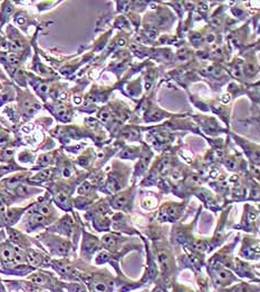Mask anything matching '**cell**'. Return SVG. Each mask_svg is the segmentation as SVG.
Wrapping results in <instances>:
<instances>
[{
    "label": "cell",
    "instance_id": "6da1fadb",
    "mask_svg": "<svg viewBox=\"0 0 260 292\" xmlns=\"http://www.w3.org/2000/svg\"><path fill=\"white\" fill-rule=\"evenodd\" d=\"M212 278L214 282L219 285H228L236 280V278L226 269H215L213 272Z\"/></svg>",
    "mask_w": 260,
    "mask_h": 292
},
{
    "label": "cell",
    "instance_id": "7a4b0ae2",
    "mask_svg": "<svg viewBox=\"0 0 260 292\" xmlns=\"http://www.w3.org/2000/svg\"><path fill=\"white\" fill-rule=\"evenodd\" d=\"M128 196L126 193H122L117 195L115 199H114V206L117 208H125L126 205L128 204Z\"/></svg>",
    "mask_w": 260,
    "mask_h": 292
},
{
    "label": "cell",
    "instance_id": "3957f363",
    "mask_svg": "<svg viewBox=\"0 0 260 292\" xmlns=\"http://www.w3.org/2000/svg\"><path fill=\"white\" fill-rule=\"evenodd\" d=\"M0 255H1V259L3 260L5 262H9L12 260V258H14V251H12V249L11 247H9V246H5V247H2L1 249V251H0Z\"/></svg>",
    "mask_w": 260,
    "mask_h": 292
},
{
    "label": "cell",
    "instance_id": "277c9868",
    "mask_svg": "<svg viewBox=\"0 0 260 292\" xmlns=\"http://www.w3.org/2000/svg\"><path fill=\"white\" fill-rule=\"evenodd\" d=\"M158 259L160 264H161V267H162L163 269H167V268H169L170 256H169V254L166 253L165 251H160L158 254Z\"/></svg>",
    "mask_w": 260,
    "mask_h": 292
},
{
    "label": "cell",
    "instance_id": "5b68a950",
    "mask_svg": "<svg viewBox=\"0 0 260 292\" xmlns=\"http://www.w3.org/2000/svg\"><path fill=\"white\" fill-rule=\"evenodd\" d=\"M93 289L95 292H107L108 291V287L107 283L103 280H96L93 283Z\"/></svg>",
    "mask_w": 260,
    "mask_h": 292
},
{
    "label": "cell",
    "instance_id": "8992f818",
    "mask_svg": "<svg viewBox=\"0 0 260 292\" xmlns=\"http://www.w3.org/2000/svg\"><path fill=\"white\" fill-rule=\"evenodd\" d=\"M27 260H28V262L32 264V267H37V265H39L40 264L41 258H40L39 255L36 253V252L30 251V252L28 253V255H27Z\"/></svg>",
    "mask_w": 260,
    "mask_h": 292
},
{
    "label": "cell",
    "instance_id": "52a82bcc",
    "mask_svg": "<svg viewBox=\"0 0 260 292\" xmlns=\"http://www.w3.org/2000/svg\"><path fill=\"white\" fill-rule=\"evenodd\" d=\"M103 244L108 247V249H114L116 245V240L113 238L112 235H105L103 238Z\"/></svg>",
    "mask_w": 260,
    "mask_h": 292
},
{
    "label": "cell",
    "instance_id": "ba28073f",
    "mask_svg": "<svg viewBox=\"0 0 260 292\" xmlns=\"http://www.w3.org/2000/svg\"><path fill=\"white\" fill-rule=\"evenodd\" d=\"M12 260L16 262V263H23V262L25 261V255L23 254V252H21L20 250L16 249L15 252H14V258H12Z\"/></svg>",
    "mask_w": 260,
    "mask_h": 292
},
{
    "label": "cell",
    "instance_id": "9c48e42d",
    "mask_svg": "<svg viewBox=\"0 0 260 292\" xmlns=\"http://www.w3.org/2000/svg\"><path fill=\"white\" fill-rule=\"evenodd\" d=\"M29 280L34 283H36V284H44L46 282V279L40 274H34V276L29 278Z\"/></svg>",
    "mask_w": 260,
    "mask_h": 292
},
{
    "label": "cell",
    "instance_id": "30bf717a",
    "mask_svg": "<svg viewBox=\"0 0 260 292\" xmlns=\"http://www.w3.org/2000/svg\"><path fill=\"white\" fill-rule=\"evenodd\" d=\"M16 193L18 195H20V196H25V195H27L29 193V188L26 185H17Z\"/></svg>",
    "mask_w": 260,
    "mask_h": 292
},
{
    "label": "cell",
    "instance_id": "8fae6325",
    "mask_svg": "<svg viewBox=\"0 0 260 292\" xmlns=\"http://www.w3.org/2000/svg\"><path fill=\"white\" fill-rule=\"evenodd\" d=\"M235 292H253V290H252V287H250L249 284L242 283V284L237 287Z\"/></svg>",
    "mask_w": 260,
    "mask_h": 292
},
{
    "label": "cell",
    "instance_id": "7c38bea8",
    "mask_svg": "<svg viewBox=\"0 0 260 292\" xmlns=\"http://www.w3.org/2000/svg\"><path fill=\"white\" fill-rule=\"evenodd\" d=\"M91 191H92V185L89 184L88 182L83 183L82 186L78 188V193H80V194H87V193H89Z\"/></svg>",
    "mask_w": 260,
    "mask_h": 292
},
{
    "label": "cell",
    "instance_id": "4fadbf2b",
    "mask_svg": "<svg viewBox=\"0 0 260 292\" xmlns=\"http://www.w3.org/2000/svg\"><path fill=\"white\" fill-rule=\"evenodd\" d=\"M56 200L58 201L60 204H64V205L68 204V197H67V195L64 194V193H58L57 196H56Z\"/></svg>",
    "mask_w": 260,
    "mask_h": 292
},
{
    "label": "cell",
    "instance_id": "5bb4252c",
    "mask_svg": "<svg viewBox=\"0 0 260 292\" xmlns=\"http://www.w3.org/2000/svg\"><path fill=\"white\" fill-rule=\"evenodd\" d=\"M51 174H53L51 169H45L41 173H39L37 175V177H38V180H46V178H49V177L51 176Z\"/></svg>",
    "mask_w": 260,
    "mask_h": 292
},
{
    "label": "cell",
    "instance_id": "9a60e30c",
    "mask_svg": "<svg viewBox=\"0 0 260 292\" xmlns=\"http://www.w3.org/2000/svg\"><path fill=\"white\" fill-rule=\"evenodd\" d=\"M193 247L198 251H205L206 250V244L202 241H196L193 243Z\"/></svg>",
    "mask_w": 260,
    "mask_h": 292
},
{
    "label": "cell",
    "instance_id": "2e32d148",
    "mask_svg": "<svg viewBox=\"0 0 260 292\" xmlns=\"http://www.w3.org/2000/svg\"><path fill=\"white\" fill-rule=\"evenodd\" d=\"M32 222L35 223V224H40V223L45 222V216L40 215V214H34L32 217Z\"/></svg>",
    "mask_w": 260,
    "mask_h": 292
},
{
    "label": "cell",
    "instance_id": "e0dca14e",
    "mask_svg": "<svg viewBox=\"0 0 260 292\" xmlns=\"http://www.w3.org/2000/svg\"><path fill=\"white\" fill-rule=\"evenodd\" d=\"M69 289H71V292H86L85 288H84L82 284H78V283H74V284H71V287H69Z\"/></svg>",
    "mask_w": 260,
    "mask_h": 292
},
{
    "label": "cell",
    "instance_id": "ac0fdd59",
    "mask_svg": "<svg viewBox=\"0 0 260 292\" xmlns=\"http://www.w3.org/2000/svg\"><path fill=\"white\" fill-rule=\"evenodd\" d=\"M9 48H10L11 50H14V51H17V50H19V49L23 48V44H21L19 40H14V41L9 45Z\"/></svg>",
    "mask_w": 260,
    "mask_h": 292
},
{
    "label": "cell",
    "instance_id": "d6986e66",
    "mask_svg": "<svg viewBox=\"0 0 260 292\" xmlns=\"http://www.w3.org/2000/svg\"><path fill=\"white\" fill-rule=\"evenodd\" d=\"M50 213V208H49V206H47V205H41V206H39V208H38V214H40V215H48Z\"/></svg>",
    "mask_w": 260,
    "mask_h": 292
},
{
    "label": "cell",
    "instance_id": "ffe728a7",
    "mask_svg": "<svg viewBox=\"0 0 260 292\" xmlns=\"http://www.w3.org/2000/svg\"><path fill=\"white\" fill-rule=\"evenodd\" d=\"M8 62L11 64V65H18V62H19V58H18V56H16L15 54H10L8 55Z\"/></svg>",
    "mask_w": 260,
    "mask_h": 292
},
{
    "label": "cell",
    "instance_id": "44dd1931",
    "mask_svg": "<svg viewBox=\"0 0 260 292\" xmlns=\"http://www.w3.org/2000/svg\"><path fill=\"white\" fill-rule=\"evenodd\" d=\"M9 236H10L11 240H14V241H20V234L15 230L9 231Z\"/></svg>",
    "mask_w": 260,
    "mask_h": 292
},
{
    "label": "cell",
    "instance_id": "7402d4cb",
    "mask_svg": "<svg viewBox=\"0 0 260 292\" xmlns=\"http://www.w3.org/2000/svg\"><path fill=\"white\" fill-rule=\"evenodd\" d=\"M172 180H174V181H180V180H182V173L179 169H174V171H172Z\"/></svg>",
    "mask_w": 260,
    "mask_h": 292
},
{
    "label": "cell",
    "instance_id": "603a6c76",
    "mask_svg": "<svg viewBox=\"0 0 260 292\" xmlns=\"http://www.w3.org/2000/svg\"><path fill=\"white\" fill-rule=\"evenodd\" d=\"M246 70H247V73H248V74H250V75H253V74L256 73L257 68H256V66H255L252 62H250V64H248V65H247V67H246Z\"/></svg>",
    "mask_w": 260,
    "mask_h": 292
},
{
    "label": "cell",
    "instance_id": "cb8c5ba5",
    "mask_svg": "<svg viewBox=\"0 0 260 292\" xmlns=\"http://www.w3.org/2000/svg\"><path fill=\"white\" fill-rule=\"evenodd\" d=\"M99 118L102 119L103 122H108L110 119V113L108 112H106V110H104V112H102L101 113V115H99Z\"/></svg>",
    "mask_w": 260,
    "mask_h": 292
},
{
    "label": "cell",
    "instance_id": "d4e9b609",
    "mask_svg": "<svg viewBox=\"0 0 260 292\" xmlns=\"http://www.w3.org/2000/svg\"><path fill=\"white\" fill-rule=\"evenodd\" d=\"M165 214L167 216H174L176 214V208L174 206H167L165 210Z\"/></svg>",
    "mask_w": 260,
    "mask_h": 292
},
{
    "label": "cell",
    "instance_id": "484cf974",
    "mask_svg": "<svg viewBox=\"0 0 260 292\" xmlns=\"http://www.w3.org/2000/svg\"><path fill=\"white\" fill-rule=\"evenodd\" d=\"M48 163H49V157L47 155H44L39 158V164H41V165H46Z\"/></svg>",
    "mask_w": 260,
    "mask_h": 292
},
{
    "label": "cell",
    "instance_id": "4316f807",
    "mask_svg": "<svg viewBox=\"0 0 260 292\" xmlns=\"http://www.w3.org/2000/svg\"><path fill=\"white\" fill-rule=\"evenodd\" d=\"M226 165H227V166H228L230 169H236V166H237L236 162L233 161V160H229V161H227Z\"/></svg>",
    "mask_w": 260,
    "mask_h": 292
},
{
    "label": "cell",
    "instance_id": "83f0119b",
    "mask_svg": "<svg viewBox=\"0 0 260 292\" xmlns=\"http://www.w3.org/2000/svg\"><path fill=\"white\" fill-rule=\"evenodd\" d=\"M39 92L41 93V94H45V93H47L48 92V85H46V84H41L39 86Z\"/></svg>",
    "mask_w": 260,
    "mask_h": 292
},
{
    "label": "cell",
    "instance_id": "f1b7e54d",
    "mask_svg": "<svg viewBox=\"0 0 260 292\" xmlns=\"http://www.w3.org/2000/svg\"><path fill=\"white\" fill-rule=\"evenodd\" d=\"M174 292H192V291L189 290L188 288H184V287H178Z\"/></svg>",
    "mask_w": 260,
    "mask_h": 292
},
{
    "label": "cell",
    "instance_id": "f546056e",
    "mask_svg": "<svg viewBox=\"0 0 260 292\" xmlns=\"http://www.w3.org/2000/svg\"><path fill=\"white\" fill-rule=\"evenodd\" d=\"M9 49V44H7L6 41H2L0 44V50H8Z\"/></svg>",
    "mask_w": 260,
    "mask_h": 292
},
{
    "label": "cell",
    "instance_id": "4dcf8cb0",
    "mask_svg": "<svg viewBox=\"0 0 260 292\" xmlns=\"http://www.w3.org/2000/svg\"><path fill=\"white\" fill-rule=\"evenodd\" d=\"M0 211L1 212H5V202L2 200V197L0 196Z\"/></svg>",
    "mask_w": 260,
    "mask_h": 292
},
{
    "label": "cell",
    "instance_id": "1f68e13d",
    "mask_svg": "<svg viewBox=\"0 0 260 292\" xmlns=\"http://www.w3.org/2000/svg\"><path fill=\"white\" fill-rule=\"evenodd\" d=\"M147 34H149V37H151V38H154V37L156 36V31L155 30H151V31H149Z\"/></svg>",
    "mask_w": 260,
    "mask_h": 292
},
{
    "label": "cell",
    "instance_id": "d6a6232c",
    "mask_svg": "<svg viewBox=\"0 0 260 292\" xmlns=\"http://www.w3.org/2000/svg\"><path fill=\"white\" fill-rule=\"evenodd\" d=\"M11 11H12V8L7 7L6 9H5V15H10V14H11Z\"/></svg>",
    "mask_w": 260,
    "mask_h": 292
},
{
    "label": "cell",
    "instance_id": "836d02e7",
    "mask_svg": "<svg viewBox=\"0 0 260 292\" xmlns=\"http://www.w3.org/2000/svg\"><path fill=\"white\" fill-rule=\"evenodd\" d=\"M5 141H6V136L2 133H0V143H3Z\"/></svg>",
    "mask_w": 260,
    "mask_h": 292
},
{
    "label": "cell",
    "instance_id": "e575fe53",
    "mask_svg": "<svg viewBox=\"0 0 260 292\" xmlns=\"http://www.w3.org/2000/svg\"><path fill=\"white\" fill-rule=\"evenodd\" d=\"M221 74H222L221 69H214V75L215 76H221Z\"/></svg>",
    "mask_w": 260,
    "mask_h": 292
},
{
    "label": "cell",
    "instance_id": "d590c367",
    "mask_svg": "<svg viewBox=\"0 0 260 292\" xmlns=\"http://www.w3.org/2000/svg\"><path fill=\"white\" fill-rule=\"evenodd\" d=\"M69 174H71L69 169H64V175H65V176H69Z\"/></svg>",
    "mask_w": 260,
    "mask_h": 292
},
{
    "label": "cell",
    "instance_id": "8d00e7d4",
    "mask_svg": "<svg viewBox=\"0 0 260 292\" xmlns=\"http://www.w3.org/2000/svg\"><path fill=\"white\" fill-rule=\"evenodd\" d=\"M12 153H14L12 151H10V149H8V151H6V153H5V154H6L7 156H9V155H12Z\"/></svg>",
    "mask_w": 260,
    "mask_h": 292
},
{
    "label": "cell",
    "instance_id": "74e56055",
    "mask_svg": "<svg viewBox=\"0 0 260 292\" xmlns=\"http://www.w3.org/2000/svg\"><path fill=\"white\" fill-rule=\"evenodd\" d=\"M18 23H25V19H24V18H19V19H18Z\"/></svg>",
    "mask_w": 260,
    "mask_h": 292
},
{
    "label": "cell",
    "instance_id": "f35d334b",
    "mask_svg": "<svg viewBox=\"0 0 260 292\" xmlns=\"http://www.w3.org/2000/svg\"><path fill=\"white\" fill-rule=\"evenodd\" d=\"M218 292H231V290H228V289H222V290H219Z\"/></svg>",
    "mask_w": 260,
    "mask_h": 292
},
{
    "label": "cell",
    "instance_id": "ab89813d",
    "mask_svg": "<svg viewBox=\"0 0 260 292\" xmlns=\"http://www.w3.org/2000/svg\"><path fill=\"white\" fill-rule=\"evenodd\" d=\"M154 292H163V291H162L161 289H158H158H155V290H154Z\"/></svg>",
    "mask_w": 260,
    "mask_h": 292
}]
</instances>
